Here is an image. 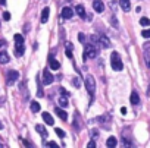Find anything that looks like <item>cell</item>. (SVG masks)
Returning <instances> with one entry per match:
<instances>
[{"label":"cell","mask_w":150,"mask_h":148,"mask_svg":"<svg viewBox=\"0 0 150 148\" xmlns=\"http://www.w3.org/2000/svg\"><path fill=\"white\" fill-rule=\"evenodd\" d=\"M110 65H112V69L113 71H122L124 69V65H122V60L119 57V54L116 53V51H113V53L110 54Z\"/></svg>","instance_id":"1"},{"label":"cell","mask_w":150,"mask_h":148,"mask_svg":"<svg viewBox=\"0 0 150 148\" xmlns=\"http://www.w3.org/2000/svg\"><path fill=\"white\" fill-rule=\"evenodd\" d=\"M85 88L88 91V94L93 95L94 94V90H96V82H94V78L91 75H87L85 76Z\"/></svg>","instance_id":"2"},{"label":"cell","mask_w":150,"mask_h":148,"mask_svg":"<svg viewBox=\"0 0 150 148\" xmlns=\"http://www.w3.org/2000/svg\"><path fill=\"white\" fill-rule=\"evenodd\" d=\"M96 54H97V48H94V46H91V44H87L85 46V57L94 59Z\"/></svg>","instance_id":"3"},{"label":"cell","mask_w":150,"mask_h":148,"mask_svg":"<svg viewBox=\"0 0 150 148\" xmlns=\"http://www.w3.org/2000/svg\"><path fill=\"white\" fill-rule=\"evenodd\" d=\"M72 16H74V9H72V7L66 6V7L62 9V18H63V19H71Z\"/></svg>","instance_id":"4"},{"label":"cell","mask_w":150,"mask_h":148,"mask_svg":"<svg viewBox=\"0 0 150 148\" xmlns=\"http://www.w3.org/2000/svg\"><path fill=\"white\" fill-rule=\"evenodd\" d=\"M52 82H53L52 73L47 71V69H44V71H43V84H44V85H50Z\"/></svg>","instance_id":"5"},{"label":"cell","mask_w":150,"mask_h":148,"mask_svg":"<svg viewBox=\"0 0 150 148\" xmlns=\"http://www.w3.org/2000/svg\"><path fill=\"white\" fill-rule=\"evenodd\" d=\"M93 9H94L97 13H102V12L104 10V5H103L102 0H94V2H93Z\"/></svg>","instance_id":"6"},{"label":"cell","mask_w":150,"mask_h":148,"mask_svg":"<svg viewBox=\"0 0 150 148\" xmlns=\"http://www.w3.org/2000/svg\"><path fill=\"white\" fill-rule=\"evenodd\" d=\"M18 78H19V73L16 71H11L7 73V84H15Z\"/></svg>","instance_id":"7"},{"label":"cell","mask_w":150,"mask_h":148,"mask_svg":"<svg viewBox=\"0 0 150 148\" xmlns=\"http://www.w3.org/2000/svg\"><path fill=\"white\" fill-rule=\"evenodd\" d=\"M49 66H50V69H53V71H57V69L60 67V63L50 56V57H49Z\"/></svg>","instance_id":"8"},{"label":"cell","mask_w":150,"mask_h":148,"mask_svg":"<svg viewBox=\"0 0 150 148\" xmlns=\"http://www.w3.org/2000/svg\"><path fill=\"white\" fill-rule=\"evenodd\" d=\"M75 12H77V15L79 16V18H85V7L83 5H78L75 7Z\"/></svg>","instance_id":"9"},{"label":"cell","mask_w":150,"mask_h":148,"mask_svg":"<svg viewBox=\"0 0 150 148\" xmlns=\"http://www.w3.org/2000/svg\"><path fill=\"white\" fill-rule=\"evenodd\" d=\"M24 51H25V47H24V43L22 44H16V48H15V54L18 57H21L24 54Z\"/></svg>","instance_id":"10"},{"label":"cell","mask_w":150,"mask_h":148,"mask_svg":"<svg viewBox=\"0 0 150 148\" xmlns=\"http://www.w3.org/2000/svg\"><path fill=\"white\" fill-rule=\"evenodd\" d=\"M49 15H50L49 7H44V9H43V13H41V22H43V24H46V22H47Z\"/></svg>","instance_id":"11"},{"label":"cell","mask_w":150,"mask_h":148,"mask_svg":"<svg viewBox=\"0 0 150 148\" xmlns=\"http://www.w3.org/2000/svg\"><path fill=\"white\" fill-rule=\"evenodd\" d=\"M119 5H121V7L125 12H128L130 10V7H131V3H130V0H119Z\"/></svg>","instance_id":"12"},{"label":"cell","mask_w":150,"mask_h":148,"mask_svg":"<svg viewBox=\"0 0 150 148\" xmlns=\"http://www.w3.org/2000/svg\"><path fill=\"white\" fill-rule=\"evenodd\" d=\"M43 120L46 122L47 125H53V123H55V120H53V117L49 115L47 111H46V113H43Z\"/></svg>","instance_id":"13"},{"label":"cell","mask_w":150,"mask_h":148,"mask_svg":"<svg viewBox=\"0 0 150 148\" xmlns=\"http://www.w3.org/2000/svg\"><path fill=\"white\" fill-rule=\"evenodd\" d=\"M130 100H131V103L134 104V106H135V104H138V103H140V97H138V94H137L135 91H132V92H131V98H130Z\"/></svg>","instance_id":"14"},{"label":"cell","mask_w":150,"mask_h":148,"mask_svg":"<svg viewBox=\"0 0 150 148\" xmlns=\"http://www.w3.org/2000/svg\"><path fill=\"white\" fill-rule=\"evenodd\" d=\"M56 115H57L62 120H68V113H66V111H63V110H60L59 107L56 109Z\"/></svg>","instance_id":"15"},{"label":"cell","mask_w":150,"mask_h":148,"mask_svg":"<svg viewBox=\"0 0 150 148\" xmlns=\"http://www.w3.org/2000/svg\"><path fill=\"white\" fill-rule=\"evenodd\" d=\"M9 60H11L9 54L6 53V51H2V53H0V63H7Z\"/></svg>","instance_id":"16"},{"label":"cell","mask_w":150,"mask_h":148,"mask_svg":"<svg viewBox=\"0 0 150 148\" xmlns=\"http://www.w3.org/2000/svg\"><path fill=\"white\" fill-rule=\"evenodd\" d=\"M116 144H118V141H116V138H115V136H110L109 139H108V141H106V145H108V147H116Z\"/></svg>","instance_id":"17"},{"label":"cell","mask_w":150,"mask_h":148,"mask_svg":"<svg viewBox=\"0 0 150 148\" xmlns=\"http://www.w3.org/2000/svg\"><path fill=\"white\" fill-rule=\"evenodd\" d=\"M100 43H102V46H103V47H106V48L110 47V41H109V38H108V37H104V35H102V37H100Z\"/></svg>","instance_id":"18"},{"label":"cell","mask_w":150,"mask_h":148,"mask_svg":"<svg viewBox=\"0 0 150 148\" xmlns=\"http://www.w3.org/2000/svg\"><path fill=\"white\" fill-rule=\"evenodd\" d=\"M59 106L60 107H68V98H66V95L59 97Z\"/></svg>","instance_id":"19"},{"label":"cell","mask_w":150,"mask_h":148,"mask_svg":"<svg viewBox=\"0 0 150 148\" xmlns=\"http://www.w3.org/2000/svg\"><path fill=\"white\" fill-rule=\"evenodd\" d=\"M31 111H32V113L40 111V104H38L37 101H32V103H31Z\"/></svg>","instance_id":"20"},{"label":"cell","mask_w":150,"mask_h":148,"mask_svg":"<svg viewBox=\"0 0 150 148\" xmlns=\"http://www.w3.org/2000/svg\"><path fill=\"white\" fill-rule=\"evenodd\" d=\"M13 40H15L16 44H22V43H24V37L21 35V34H15V35H13Z\"/></svg>","instance_id":"21"},{"label":"cell","mask_w":150,"mask_h":148,"mask_svg":"<svg viewBox=\"0 0 150 148\" xmlns=\"http://www.w3.org/2000/svg\"><path fill=\"white\" fill-rule=\"evenodd\" d=\"M35 130H37L38 134H41V135H46V129H44L43 125H35Z\"/></svg>","instance_id":"22"},{"label":"cell","mask_w":150,"mask_h":148,"mask_svg":"<svg viewBox=\"0 0 150 148\" xmlns=\"http://www.w3.org/2000/svg\"><path fill=\"white\" fill-rule=\"evenodd\" d=\"M140 24L143 25V27H149V25H150V19L149 18H141L140 19Z\"/></svg>","instance_id":"23"},{"label":"cell","mask_w":150,"mask_h":148,"mask_svg":"<svg viewBox=\"0 0 150 148\" xmlns=\"http://www.w3.org/2000/svg\"><path fill=\"white\" fill-rule=\"evenodd\" d=\"M141 35H143L144 38H150V29H144L143 32H141Z\"/></svg>","instance_id":"24"},{"label":"cell","mask_w":150,"mask_h":148,"mask_svg":"<svg viewBox=\"0 0 150 148\" xmlns=\"http://www.w3.org/2000/svg\"><path fill=\"white\" fill-rule=\"evenodd\" d=\"M55 132H56L59 136H65V130H62V129H59V128H56V129H55Z\"/></svg>","instance_id":"25"},{"label":"cell","mask_w":150,"mask_h":148,"mask_svg":"<svg viewBox=\"0 0 150 148\" xmlns=\"http://www.w3.org/2000/svg\"><path fill=\"white\" fill-rule=\"evenodd\" d=\"M3 19L9 21V19H11V13H9V12H5V13H3Z\"/></svg>","instance_id":"26"},{"label":"cell","mask_w":150,"mask_h":148,"mask_svg":"<svg viewBox=\"0 0 150 148\" xmlns=\"http://www.w3.org/2000/svg\"><path fill=\"white\" fill-rule=\"evenodd\" d=\"M78 40L81 41V43H84V40H85V35H84L83 32H81V34H78Z\"/></svg>","instance_id":"27"},{"label":"cell","mask_w":150,"mask_h":148,"mask_svg":"<svg viewBox=\"0 0 150 148\" xmlns=\"http://www.w3.org/2000/svg\"><path fill=\"white\" fill-rule=\"evenodd\" d=\"M87 147H88V148H96V142H94V141H90Z\"/></svg>","instance_id":"28"},{"label":"cell","mask_w":150,"mask_h":148,"mask_svg":"<svg viewBox=\"0 0 150 148\" xmlns=\"http://www.w3.org/2000/svg\"><path fill=\"white\" fill-rule=\"evenodd\" d=\"M74 85H75V86H79V81H78V78H74Z\"/></svg>","instance_id":"29"},{"label":"cell","mask_w":150,"mask_h":148,"mask_svg":"<svg viewBox=\"0 0 150 148\" xmlns=\"http://www.w3.org/2000/svg\"><path fill=\"white\" fill-rule=\"evenodd\" d=\"M60 92H62V95H68V91L65 88H60Z\"/></svg>","instance_id":"30"},{"label":"cell","mask_w":150,"mask_h":148,"mask_svg":"<svg viewBox=\"0 0 150 148\" xmlns=\"http://www.w3.org/2000/svg\"><path fill=\"white\" fill-rule=\"evenodd\" d=\"M71 51H72V50H69V48L66 50V56H68V57H72V53H71Z\"/></svg>","instance_id":"31"},{"label":"cell","mask_w":150,"mask_h":148,"mask_svg":"<svg viewBox=\"0 0 150 148\" xmlns=\"http://www.w3.org/2000/svg\"><path fill=\"white\" fill-rule=\"evenodd\" d=\"M24 145H26V147H32V144H31L30 141H24Z\"/></svg>","instance_id":"32"},{"label":"cell","mask_w":150,"mask_h":148,"mask_svg":"<svg viewBox=\"0 0 150 148\" xmlns=\"http://www.w3.org/2000/svg\"><path fill=\"white\" fill-rule=\"evenodd\" d=\"M47 145H49V147H57L56 142H47Z\"/></svg>","instance_id":"33"},{"label":"cell","mask_w":150,"mask_h":148,"mask_svg":"<svg viewBox=\"0 0 150 148\" xmlns=\"http://www.w3.org/2000/svg\"><path fill=\"white\" fill-rule=\"evenodd\" d=\"M121 113H122V115H125V113H127V109L122 107V109H121Z\"/></svg>","instance_id":"34"},{"label":"cell","mask_w":150,"mask_h":148,"mask_svg":"<svg viewBox=\"0 0 150 148\" xmlns=\"http://www.w3.org/2000/svg\"><path fill=\"white\" fill-rule=\"evenodd\" d=\"M6 3V0H0V5H5Z\"/></svg>","instance_id":"35"},{"label":"cell","mask_w":150,"mask_h":148,"mask_svg":"<svg viewBox=\"0 0 150 148\" xmlns=\"http://www.w3.org/2000/svg\"><path fill=\"white\" fill-rule=\"evenodd\" d=\"M0 129H3V125L2 123H0Z\"/></svg>","instance_id":"36"},{"label":"cell","mask_w":150,"mask_h":148,"mask_svg":"<svg viewBox=\"0 0 150 148\" xmlns=\"http://www.w3.org/2000/svg\"><path fill=\"white\" fill-rule=\"evenodd\" d=\"M0 46H3V43H2V41H0Z\"/></svg>","instance_id":"37"},{"label":"cell","mask_w":150,"mask_h":148,"mask_svg":"<svg viewBox=\"0 0 150 148\" xmlns=\"http://www.w3.org/2000/svg\"><path fill=\"white\" fill-rule=\"evenodd\" d=\"M147 65H149V67H150V62H149V63H147Z\"/></svg>","instance_id":"38"}]
</instances>
